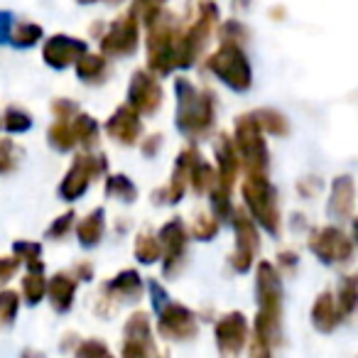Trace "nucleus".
Segmentation results:
<instances>
[{
	"instance_id": "c03bdc74",
	"label": "nucleus",
	"mask_w": 358,
	"mask_h": 358,
	"mask_svg": "<svg viewBox=\"0 0 358 358\" xmlns=\"http://www.w3.org/2000/svg\"><path fill=\"white\" fill-rule=\"evenodd\" d=\"M150 292H152V304H155V309L159 312V309H162L164 304L169 302V299H167V292H164V289L159 287V285L155 282V280L150 282Z\"/></svg>"
},
{
	"instance_id": "9d476101",
	"label": "nucleus",
	"mask_w": 358,
	"mask_h": 358,
	"mask_svg": "<svg viewBox=\"0 0 358 358\" xmlns=\"http://www.w3.org/2000/svg\"><path fill=\"white\" fill-rule=\"evenodd\" d=\"M162 103V86L150 71H135L128 89V106H133L140 115H152Z\"/></svg>"
},
{
	"instance_id": "2eb2a0df",
	"label": "nucleus",
	"mask_w": 358,
	"mask_h": 358,
	"mask_svg": "<svg viewBox=\"0 0 358 358\" xmlns=\"http://www.w3.org/2000/svg\"><path fill=\"white\" fill-rule=\"evenodd\" d=\"M81 55H86V45L81 40L66 35H55L45 45V62L52 69H64L69 64H76Z\"/></svg>"
},
{
	"instance_id": "ddd939ff",
	"label": "nucleus",
	"mask_w": 358,
	"mask_h": 358,
	"mask_svg": "<svg viewBox=\"0 0 358 358\" xmlns=\"http://www.w3.org/2000/svg\"><path fill=\"white\" fill-rule=\"evenodd\" d=\"M199 157L194 148H187L179 152L177 157V164H174V172H172V179H169V185L164 187L162 192H155V201H162V204H177L182 196H185V189L189 185V169H192V162Z\"/></svg>"
},
{
	"instance_id": "412c9836",
	"label": "nucleus",
	"mask_w": 358,
	"mask_h": 358,
	"mask_svg": "<svg viewBox=\"0 0 358 358\" xmlns=\"http://www.w3.org/2000/svg\"><path fill=\"white\" fill-rule=\"evenodd\" d=\"M353 209V179L351 177H338L334 179L331 187V199H329V216L331 219H346Z\"/></svg>"
},
{
	"instance_id": "4c0bfd02",
	"label": "nucleus",
	"mask_w": 358,
	"mask_h": 358,
	"mask_svg": "<svg viewBox=\"0 0 358 358\" xmlns=\"http://www.w3.org/2000/svg\"><path fill=\"white\" fill-rule=\"evenodd\" d=\"M3 125H6L10 133H22V130H30L32 115L22 108H8L6 118H3Z\"/></svg>"
},
{
	"instance_id": "f03ea898",
	"label": "nucleus",
	"mask_w": 358,
	"mask_h": 358,
	"mask_svg": "<svg viewBox=\"0 0 358 358\" xmlns=\"http://www.w3.org/2000/svg\"><path fill=\"white\" fill-rule=\"evenodd\" d=\"M177 128L187 138H204L214 125V94L196 91L187 79H179L177 86Z\"/></svg>"
},
{
	"instance_id": "1a4fd4ad",
	"label": "nucleus",
	"mask_w": 358,
	"mask_h": 358,
	"mask_svg": "<svg viewBox=\"0 0 358 358\" xmlns=\"http://www.w3.org/2000/svg\"><path fill=\"white\" fill-rule=\"evenodd\" d=\"M101 50L110 57H128L138 50V17L133 10L110 25V30L101 40Z\"/></svg>"
},
{
	"instance_id": "72a5a7b5",
	"label": "nucleus",
	"mask_w": 358,
	"mask_h": 358,
	"mask_svg": "<svg viewBox=\"0 0 358 358\" xmlns=\"http://www.w3.org/2000/svg\"><path fill=\"white\" fill-rule=\"evenodd\" d=\"M13 250H15L17 260H22V263L27 265V270H35V268H45L40 260L42 255V245L40 243H32V241H17L15 245H13Z\"/></svg>"
},
{
	"instance_id": "4be33fe9",
	"label": "nucleus",
	"mask_w": 358,
	"mask_h": 358,
	"mask_svg": "<svg viewBox=\"0 0 358 358\" xmlns=\"http://www.w3.org/2000/svg\"><path fill=\"white\" fill-rule=\"evenodd\" d=\"M52 297V304H55L57 312H66L74 302V292H76V280L69 278V275H55L50 280V287H47Z\"/></svg>"
},
{
	"instance_id": "6ab92c4d",
	"label": "nucleus",
	"mask_w": 358,
	"mask_h": 358,
	"mask_svg": "<svg viewBox=\"0 0 358 358\" xmlns=\"http://www.w3.org/2000/svg\"><path fill=\"white\" fill-rule=\"evenodd\" d=\"M341 309H338V304L334 302V294L331 292H322L317 297V302H314L312 307V322L314 327L319 329V331L329 334L334 331V329L338 327V322H341Z\"/></svg>"
},
{
	"instance_id": "ea45409f",
	"label": "nucleus",
	"mask_w": 358,
	"mask_h": 358,
	"mask_svg": "<svg viewBox=\"0 0 358 358\" xmlns=\"http://www.w3.org/2000/svg\"><path fill=\"white\" fill-rule=\"evenodd\" d=\"M221 40L224 42H231V45H241L245 40V30L241 22H226L221 27Z\"/></svg>"
},
{
	"instance_id": "5701e85b",
	"label": "nucleus",
	"mask_w": 358,
	"mask_h": 358,
	"mask_svg": "<svg viewBox=\"0 0 358 358\" xmlns=\"http://www.w3.org/2000/svg\"><path fill=\"white\" fill-rule=\"evenodd\" d=\"M76 234H79V243L86 245V248L99 243L101 236H103V209H94L86 219H81Z\"/></svg>"
},
{
	"instance_id": "a18cd8bd",
	"label": "nucleus",
	"mask_w": 358,
	"mask_h": 358,
	"mask_svg": "<svg viewBox=\"0 0 358 358\" xmlns=\"http://www.w3.org/2000/svg\"><path fill=\"white\" fill-rule=\"evenodd\" d=\"M91 353H108V348L101 341H86L79 346V356H91Z\"/></svg>"
},
{
	"instance_id": "f3484780",
	"label": "nucleus",
	"mask_w": 358,
	"mask_h": 358,
	"mask_svg": "<svg viewBox=\"0 0 358 358\" xmlns=\"http://www.w3.org/2000/svg\"><path fill=\"white\" fill-rule=\"evenodd\" d=\"M125 356H148L155 353L152 338H150V322L148 314L138 312L128 319L125 324V346H123Z\"/></svg>"
},
{
	"instance_id": "c85d7f7f",
	"label": "nucleus",
	"mask_w": 358,
	"mask_h": 358,
	"mask_svg": "<svg viewBox=\"0 0 358 358\" xmlns=\"http://www.w3.org/2000/svg\"><path fill=\"white\" fill-rule=\"evenodd\" d=\"M106 194L130 204V201H135V196H138V189H135V185L125 174H113V177H108V182H106Z\"/></svg>"
},
{
	"instance_id": "de8ad7c7",
	"label": "nucleus",
	"mask_w": 358,
	"mask_h": 358,
	"mask_svg": "<svg viewBox=\"0 0 358 358\" xmlns=\"http://www.w3.org/2000/svg\"><path fill=\"white\" fill-rule=\"evenodd\" d=\"M280 260H282L285 265H289V268H292V265H294V260H297V258H294L292 253H282V255H280Z\"/></svg>"
},
{
	"instance_id": "9b49d317",
	"label": "nucleus",
	"mask_w": 358,
	"mask_h": 358,
	"mask_svg": "<svg viewBox=\"0 0 358 358\" xmlns=\"http://www.w3.org/2000/svg\"><path fill=\"white\" fill-rule=\"evenodd\" d=\"M159 334L172 341H187L196 334V317L182 304L167 302L159 309Z\"/></svg>"
},
{
	"instance_id": "a211bd4d",
	"label": "nucleus",
	"mask_w": 358,
	"mask_h": 358,
	"mask_svg": "<svg viewBox=\"0 0 358 358\" xmlns=\"http://www.w3.org/2000/svg\"><path fill=\"white\" fill-rule=\"evenodd\" d=\"M106 133L118 143L133 145L140 135V113L133 106H123L106 120Z\"/></svg>"
},
{
	"instance_id": "39448f33",
	"label": "nucleus",
	"mask_w": 358,
	"mask_h": 358,
	"mask_svg": "<svg viewBox=\"0 0 358 358\" xmlns=\"http://www.w3.org/2000/svg\"><path fill=\"white\" fill-rule=\"evenodd\" d=\"M236 148L245 172H268V148L263 140V128L253 113H245L236 120Z\"/></svg>"
},
{
	"instance_id": "423d86ee",
	"label": "nucleus",
	"mask_w": 358,
	"mask_h": 358,
	"mask_svg": "<svg viewBox=\"0 0 358 358\" xmlns=\"http://www.w3.org/2000/svg\"><path fill=\"white\" fill-rule=\"evenodd\" d=\"M209 69L234 91H248L253 84V71H250L248 57L243 55L238 45L224 42L221 50L209 59Z\"/></svg>"
},
{
	"instance_id": "f8f14e48",
	"label": "nucleus",
	"mask_w": 358,
	"mask_h": 358,
	"mask_svg": "<svg viewBox=\"0 0 358 358\" xmlns=\"http://www.w3.org/2000/svg\"><path fill=\"white\" fill-rule=\"evenodd\" d=\"M234 229H236V253L231 258L234 268L238 273H248L253 265L255 250L260 248L258 229L245 214H234Z\"/></svg>"
},
{
	"instance_id": "20e7f679",
	"label": "nucleus",
	"mask_w": 358,
	"mask_h": 358,
	"mask_svg": "<svg viewBox=\"0 0 358 358\" xmlns=\"http://www.w3.org/2000/svg\"><path fill=\"white\" fill-rule=\"evenodd\" d=\"M148 64L155 74H169L177 69V37L172 17L159 15L152 25L148 27Z\"/></svg>"
},
{
	"instance_id": "58836bf2",
	"label": "nucleus",
	"mask_w": 358,
	"mask_h": 358,
	"mask_svg": "<svg viewBox=\"0 0 358 358\" xmlns=\"http://www.w3.org/2000/svg\"><path fill=\"white\" fill-rule=\"evenodd\" d=\"M219 224L221 221L219 219H209V216H199L196 219V224H194V236L199 241H209V238H214V234L219 231Z\"/></svg>"
},
{
	"instance_id": "2f4dec72",
	"label": "nucleus",
	"mask_w": 358,
	"mask_h": 358,
	"mask_svg": "<svg viewBox=\"0 0 358 358\" xmlns=\"http://www.w3.org/2000/svg\"><path fill=\"white\" fill-rule=\"evenodd\" d=\"M336 304L341 309V314H351L358 304V278L356 275H348L343 278L341 287H338V297H336Z\"/></svg>"
},
{
	"instance_id": "37998d69",
	"label": "nucleus",
	"mask_w": 358,
	"mask_h": 358,
	"mask_svg": "<svg viewBox=\"0 0 358 358\" xmlns=\"http://www.w3.org/2000/svg\"><path fill=\"white\" fill-rule=\"evenodd\" d=\"M17 268H20V260L17 258H0V285L8 282L17 273Z\"/></svg>"
},
{
	"instance_id": "4468645a",
	"label": "nucleus",
	"mask_w": 358,
	"mask_h": 358,
	"mask_svg": "<svg viewBox=\"0 0 358 358\" xmlns=\"http://www.w3.org/2000/svg\"><path fill=\"white\" fill-rule=\"evenodd\" d=\"M248 338V324L241 312H231L216 324V346L221 353H238Z\"/></svg>"
},
{
	"instance_id": "6e6552de",
	"label": "nucleus",
	"mask_w": 358,
	"mask_h": 358,
	"mask_svg": "<svg viewBox=\"0 0 358 358\" xmlns=\"http://www.w3.org/2000/svg\"><path fill=\"white\" fill-rule=\"evenodd\" d=\"M309 248L322 263H348L353 255V243L346 238L341 229L336 226H327V229L317 231L309 241Z\"/></svg>"
},
{
	"instance_id": "bb28decb",
	"label": "nucleus",
	"mask_w": 358,
	"mask_h": 358,
	"mask_svg": "<svg viewBox=\"0 0 358 358\" xmlns=\"http://www.w3.org/2000/svg\"><path fill=\"white\" fill-rule=\"evenodd\" d=\"M214 179H216V172L201 159V155H199V157L192 162V169H189V182H192V187H194L196 194L209 192L211 185H214Z\"/></svg>"
},
{
	"instance_id": "dca6fc26",
	"label": "nucleus",
	"mask_w": 358,
	"mask_h": 358,
	"mask_svg": "<svg viewBox=\"0 0 358 358\" xmlns=\"http://www.w3.org/2000/svg\"><path fill=\"white\" fill-rule=\"evenodd\" d=\"M157 238H159V245H162V253H164V273L169 275L187 248V231H185V226H182V221L172 219L169 224H164L162 229H159Z\"/></svg>"
},
{
	"instance_id": "79ce46f5",
	"label": "nucleus",
	"mask_w": 358,
	"mask_h": 358,
	"mask_svg": "<svg viewBox=\"0 0 358 358\" xmlns=\"http://www.w3.org/2000/svg\"><path fill=\"white\" fill-rule=\"evenodd\" d=\"M74 219H76L74 211H66L64 216H59V219H57L55 224H52V229L47 231V234H50L52 238H59V236H64L66 231L71 229V224H74Z\"/></svg>"
},
{
	"instance_id": "f257e3e1",
	"label": "nucleus",
	"mask_w": 358,
	"mask_h": 358,
	"mask_svg": "<svg viewBox=\"0 0 358 358\" xmlns=\"http://www.w3.org/2000/svg\"><path fill=\"white\" fill-rule=\"evenodd\" d=\"M258 302L260 312L255 317V341L253 356H268L273 351V341L280 334V319H282V287L280 278L270 263L258 265Z\"/></svg>"
},
{
	"instance_id": "7ed1b4c3",
	"label": "nucleus",
	"mask_w": 358,
	"mask_h": 358,
	"mask_svg": "<svg viewBox=\"0 0 358 358\" xmlns=\"http://www.w3.org/2000/svg\"><path fill=\"white\" fill-rule=\"evenodd\" d=\"M243 199L248 204L253 219L263 226L268 234L280 231V211H278V194L275 187L268 182L263 172H248L243 182Z\"/></svg>"
},
{
	"instance_id": "e433bc0d",
	"label": "nucleus",
	"mask_w": 358,
	"mask_h": 358,
	"mask_svg": "<svg viewBox=\"0 0 358 358\" xmlns=\"http://www.w3.org/2000/svg\"><path fill=\"white\" fill-rule=\"evenodd\" d=\"M17 307H20L17 292H13V289L0 292V329L10 327L13 319H15V314H17Z\"/></svg>"
},
{
	"instance_id": "8fccbe9b",
	"label": "nucleus",
	"mask_w": 358,
	"mask_h": 358,
	"mask_svg": "<svg viewBox=\"0 0 358 358\" xmlns=\"http://www.w3.org/2000/svg\"><path fill=\"white\" fill-rule=\"evenodd\" d=\"M79 3H94V0H79Z\"/></svg>"
},
{
	"instance_id": "a19ab883",
	"label": "nucleus",
	"mask_w": 358,
	"mask_h": 358,
	"mask_svg": "<svg viewBox=\"0 0 358 358\" xmlns=\"http://www.w3.org/2000/svg\"><path fill=\"white\" fill-rule=\"evenodd\" d=\"M15 145L10 140H0V172H10L15 167Z\"/></svg>"
},
{
	"instance_id": "49530a36",
	"label": "nucleus",
	"mask_w": 358,
	"mask_h": 358,
	"mask_svg": "<svg viewBox=\"0 0 358 358\" xmlns=\"http://www.w3.org/2000/svg\"><path fill=\"white\" fill-rule=\"evenodd\" d=\"M162 143V138H159V135H152V138L148 140V145H145V155H155V150H157V145Z\"/></svg>"
},
{
	"instance_id": "c9c22d12",
	"label": "nucleus",
	"mask_w": 358,
	"mask_h": 358,
	"mask_svg": "<svg viewBox=\"0 0 358 358\" xmlns=\"http://www.w3.org/2000/svg\"><path fill=\"white\" fill-rule=\"evenodd\" d=\"M167 3V0H135V17H138L140 22H143L145 27H150L155 20H157L159 15H162V6Z\"/></svg>"
},
{
	"instance_id": "7c9ffc66",
	"label": "nucleus",
	"mask_w": 358,
	"mask_h": 358,
	"mask_svg": "<svg viewBox=\"0 0 358 358\" xmlns=\"http://www.w3.org/2000/svg\"><path fill=\"white\" fill-rule=\"evenodd\" d=\"M50 143L57 150H71L76 143L74 130H71V118H57V123L50 128Z\"/></svg>"
},
{
	"instance_id": "0eeeda50",
	"label": "nucleus",
	"mask_w": 358,
	"mask_h": 358,
	"mask_svg": "<svg viewBox=\"0 0 358 358\" xmlns=\"http://www.w3.org/2000/svg\"><path fill=\"white\" fill-rule=\"evenodd\" d=\"M106 172V157L103 155H79L71 164V169L66 172V177L62 179L59 194L66 201H74L89 189L91 177H99Z\"/></svg>"
},
{
	"instance_id": "473e14b6",
	"label": "nucleus",
	"mask_w": 358,
	"mask_h": 358,
	"mask_svg": "<svg viewBox=\"0 0 358 358\" xmlns=\"http://www.w3.org/2000/svg\"><path fill=\"white\" fill-rule=\"evenodd\" d=\"M159 253H162L159 238H155V236H150V234L138 236V241H135V258H138L140 263H145V265L155 263V260H159Z\"/></svg>"
},
{
	"instance_id": "393cba45",
	"label": "nucleus",
	"mask_w": 358,
	"mask_h": 358,
	"mask_svg": "<svg viewBox=\"0 0 358 358\" xmlns=\"http://www.w3.org/2000/svg\"><path fill=\"white\" fill-rule=\"evenodd\" d=\"M71 130H74L76 143H81L84 148L96 145V138H99V123H96L91 115L76 110V113L71 115Z\"/></svg>"
},
{
	"instance_id": "b1692460",
	"label": "nucleus",
	"mask_w": 358,
	"mask_h": 358,
	"mask_svg": "<svg viewBox=\"0 0 358 358\" xmlns=\"http://www.w3.org/2000/svg\"><path fill=\"white\" fill-rule=\"evenodd\" d=\"M140 289H143V280L135 270H125V273L115 275L108 285V292H113L115 297H123L125 302H130L133 297H138Z\"/></svg>"
},
{
	"instance_id": "a878e982",
	"label": "nucleus",
	"mask_w": 358,
	"mask_h": 358,
	"mask_svg": "<svg viewBox=\"0 0 358 358\" xmlns=\"http://www.w3.org/2000/svg\"><path fill=\"white\" fill-rule=\"evenodd\" d=\"M47 292V280H45V268H35L25 275L22 280V294H25L27 304H37Z\"/></svg>"
},
{
	"instance_id": "aec40b11",
	"label": "nucleus",
	"mask_w": 358,
	"mask_h": 358,
	"mask_svg": "<svg viewBox=\"0 0 358 358\" xmlns=\"http://www.w3.org/2000/svg\"><path fill=\"white\" fill-rule=\"evenodd\" d=\"M216 159H219V179L224 187H234L236 174H238V155H236V143H231L226 135H221L216 143Z\"/></svg>"
},
{
	"instance_id": "cd10ccee",
	"label": "nucleus",
	"mask_w": 358,
	"mask_h": 358,
	"mask_svg": "<svg viewBox=\"0 0 358 358\" xmlns=\"http://www.w3.org/2000/svg\"><path fill=\"white\" fill-rule=\"evenodd\" d=\"M76 74H79V79L84 81H96L101 79V76L106 74V59L101 55H81L79 59H76Z\"/></svg>"
},
{
	"instance_id": "c756f323",
	"label": "nucleus",
	"mask_w": 358,
	"mask_h": 358,
	"mask_svg": "<svg viewBox=\"0 0 358 358\" xmlns=\"http://www.w3.org/2000/svg\"><path fill=\"white\" fill-rule=\"evenodd\" d=\"M255 120H258V125L263 130H268V133L273 135H287L289 125H287V118H285L282 113H278V110L273 108H260L255 110Z\"/></svg>"
},
{
	"instance_id": "09e8293b",
	"label": "nucleus",
	"mask_w": 358,
	"mask_h": 358,
	"mask_svg": "<svg viewBox=\"0 0 358 358\" xmlns=\"http://www.w3.org/2000/svg\"><path fill=\"white\" fill-rule=\"evenodd\" d=\"M353 238H356V243H358V219L353 221Z\"/></svg>"
},
{
	"instance_id": "f704fd0d",
	"label": "nucleus",
	"mask_w": 358,
	"mask_h": 358,
	"mask_svg": "<svg viewBox=\"0 0 358 358\" xmlns=\"http://www.w3.org/2000/svg\"><path fill=\"white\" fill-rule=\"evenodd\" d=\"M42 37V27L32 25V22H20L15 25V30H10L8 42H13L15 47H32Z\"/></svg>"
}]
</instances>
